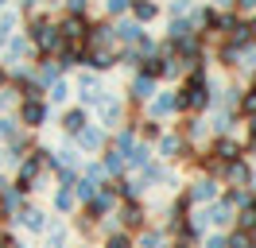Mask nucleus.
I'll return each instance as SVG.
<instances>
[{
  "instance_id": "16",
  "label": "nucleus",
  "mask_w": 256,
  "mask_h": 248,
  "mask_svg": "<svg viewBox=\"0 0 256 248\" xmlns=\"http://www.w3.org/2000/svg\"><path fill=\"white\" fill-rule=\"evenodd\" d=\"M97 105H101L105 124H116V120H120V101H112V97H97Z\"/></svg>"
},
{
  "instance_id": "33",
  "label": "nucleus",
  "mask_w": 256,
  "mask_h": 248,
  "mask_svg": "<svg viewBox=\"0 0 256 248\" xmlns=\"http://www.w3.org/2000/svg\"><path fill=\"white\" fill-rule=\"evenodd\" d=\"M144 244H148V248H160L163 236H160V232H144Z\"/></svg>"
},
{
  "instance_id": "18",
  "label": "nucleus",
  "mask_w": 256,
  "mask_h": 248,
  "mask_svg": "<svg viewBox=\"0 0 256 248\" xmlns=\"http://www.w3.org/2000/svg\"><path fill=\"white\" fill-rule=\"evenodd\" d=\"M160 74H167V58H144V78L156 82Z\"/></svg>"
},
{
  "instance_id": "38",
  "label": "nucleus",
  "mask_w": 256,
  "mask_h": 248,
  "mask_svg": "<svg viewBox=\"0 0 256 248\" xmlns=\"http://www.w3.org/2000/svg\"><path fill=\"white\" fill-rule=\"evenodd\" d=\"M8 101H12V97H8V90H0V108H8Z\"/></svg>"
},
{
  "instance_id": "22",
  "label": "nucleus",
  "mask_w": 256,
  "mask_h": 248,
  "mask_svg": "<svg viewBox=\"0 0 256 248\" xmlns=\"http://www.w3.org/2000/svg\"><path fill=\"white\" fill-rule=\"evenodd\" d=\"M225 248H252V236H248V232L240 229V232H233V236L225 240Z\"/></svg>"
},
{
  "instance_id": "9",
  "label": "nucleus",
  "mask_w": 256,
  "mask_h": 248,
  "mask_svg": "<svg viewBox=\"0 0 256 248\" xmlns=\"http://www.w3.org/2000/svg\"><path fill=\"white\" fill-rule=\"evenodd\" d=\"M78 144H82V152H97V148L105 144V136H101V128H90V124H86L78 132Z\"/></svg>"
},
{
  "instance_id": "36",
  "label": "nucleus",
  "mask_w": 256,
  "mask_h": 248,
  "mask_svg": "<svg viewBox=\"0 0 256 248\" xmlns=\"http://www.w3.org/2000/svg\"><path fill=\"white\" fill-rule=\"evenodd\" d=\"M206 248H225V240H222V236H210V240H206Z\"/></svg>"
},
{
  "instance_id": "1",
  "label": "nucleus",
  "mask_w": 256,
  "mask_h": 248,
  "mask_svg": "<svg viewBox=\"0 0 256 248\" xmlns=\"http://www.w3.org/2000/svg\"><path fill=\"white\" fill-rule=\"evenodd\" d=\"M202 105H210V82L202 70H194L186 78V86L178 90V108H202Z\"/></svg>"
},
{
  "instance_id": "31",
  "label": "nucleus",
  "mask_w": 256,
  "mask_h": 248,
  "mask_svg": "<svg viewBox=\"0 0 256 248\" xmlns=\"http://www.w3.org/2000/svg\"><path fill=\"white\" fill-rule=\"evenodd\" d=\"M16 136V124L12 120H0V140H12Z\"/></svg>"
},
{
  "instance_id": "28",
  "label": "nucleus",
  "mask_w": 256,
  "mask_h": 248,
  "mask_svg": "<svg viewBox=\"0 0 256 248\" xmlns=\"http://www.w3.org/2000/svg\"><path fill=\"white\" fill-rule=\"evenodd\" d=\"M128 4H132V0H105L109 16H120V12H128Z\"/></svg>"
},
{
  "instance_id": "35",
  "label": "nucleus",
  "mask_w": 256,
  "mask_h": 248,
  "mask_svg": "<svg viewBox=\"0 0 256 248\" xmlns=\"http://www.w3.org/2000/svg\"><path fill=\"white\" fill-rule=\"evenodd\" d=\"M237 8L240 12H256V0H237Z\"/></svg>"
},
{
  "instance_id": "37",
  "label": "nucleus",
  "mask_w": 256,
  "mask_h": 248,
  "mask_svg": "<svg viewBox=\"0 0 256 248\" xmlns=\"http://www.w3.org/2000/svg\"><path fill=\"white\" fill-rule=\"evenodd\" d=\"M248 140H252V144H256V116H252V120H248Z\"/></svg>"
},
{
  "instance_id": "14",
  "label": "nucleus",
  "mask_w": 256,
  "mask_h": 248,
  "mask_svg": "<svg viewBox=\"0 0 256 248\" xmlns=\"http://www.w3.org/2000/svg\"><path fill=\"white\" fill-rule=\"evenodd\" d=\"M152 93H156V82H152V78H136V82H132V101H152Z\"/></svg>"
},
{
  "instance_id": "34",
  "label": "nucleus",
  "mask_w": 256,
  "mask_h": 248,
  "mask_svg": "<svg viewBox=\"0 0 256 248\" xmlns=\"http://www.w3.org/2000/svg\"><path fill=\"white\" fill-rule=\"evenodd\" d=\"M190 8V0H171V12H186Z\"/></svg>"
},
{
  "instance_id": "17",
  "label": "nucleus",
  "mask_w": 256,
  "mask_h": 248,
  "mask_svg": "<svg viewBox=\"0 0 256 248\" xmlns=\"http://www.w3.org/2000/svg\"><path fill=\"white\" fill-rule=\"evenodd\" d=\"M124 225H128V229H140V225H144V210H140V202H128V206H124Z\"/></svg>"
},
{
  "instance_id": "26",
  "label": "nucleus",
  "mask_w": 256,
  "mask_h": 248,
  "mask_svg": "<svg viewBox=\"0 0 256 248\" xmlns=\"http://www.w3.org/2000/svg\"><path fill=\"white\" fill-rule=\"evenodd\" d=\"M105 170H112V174H116V170H124V159H120V152H109V155H105Z\"/></svg>"
},
{
  "instance_id": "21",
  "label": "nucleus",
  "mask_w": 256,
  "mask_h": 248,
  "mask_svg": "<svg viewBox=\"0 0 256 248\" xmlns=\"http://www.w3.org/2000/svg\"><path fill=\"white\" fill-rule=\"evenodd\" d=\"M24 54H28V43L24 39H8V62H20Z\"/></svg>"
},
{
  "instance_id": "12",
  "label": "nucleus",
  "mask_w": 256,
  "mask_h": 248,
  "mask_svg": "<svg viewBox=\"0 0 256 248\" xmlns=\"http://www.w3.org/2000/svg\"><path fill=\"white\" fill-rule=\"evenodd\" d=\"M82 62H90L94 70H109V66H112V54L105 50V46H94L90 54H82Z\"/></svg>"
},
{
  "instance_id": "15",
  "label": "nucleus",
  "mask_w": 256,
  "mask_h": 248,
  "mask_svg": "<svg viewBox=\"0 0 256 248\" xmlns=\"http://www.w3.org/2000/svg\"><path fill=\"white\" fill-rule=\"evenodd\" d=\"M86 124H90V120H86V112H82V108H70V112L62 116V128L70 132V136H78V132L86 128Z\"/></svg>"
},
{
  "instance_id": "20",
  "label": "nucleus",
  "mask_w": 256,
  "mask_h": 248,
  "mask_svg": "<svg viewBox=\"0 0 256 248\" xmlns=\"http://www.w3.org/2000/svg\"><path fill=\"white\" fill-rule=\"evenodd\" d=\"M74 194H78L82 202H90V198H94V194H97V178H82V182L74 186Z\"/></svg>"
},
{
  "instance_id": "2",
  "label": "nucleus",
  "mask_w": 256,
  "mask_h": 248,
  "mask_svg": "<svg viewBox=\"0 0 256 248\" xmlns=\"http://www.w3.org/2000/svg\"><path fill=\"white\" fill-rule=\"evenodd\" d=\"M54 28H58V39L70 43V46H78V43L90 39V24H86V16H66L62 24H54Z\"/></svg>"
},
{
  "instance_id": "5",
  "label": "nucleus",
  "mask_w": 256,
  "mask_h": 248,
  "mask_svg": "<svg viewBox=\"0 0 256 248\" xmlns=\"http://www.w3.org/2000/svg\"><path fill=\"white\" fill-rule=\"evenodd\" d=\"M225 174H229V182L237 186V190L252 182V170H248V163H244V159H233V163H225Z\"/></svg>"
},
{
  "instance_id": "3",
  "label": "nucleus",
  "mask_w": 256,
  "mask_h": 248,
  "mask_svg": "<svg viewBox=\"0 0 256 248\" xmlns=\"http://www.w3.org/2000/svg\"><path fill=\"white\" fill-rule=\"evenodd\" d=\"M32 39H35V46L39 50H62V39H58V28L50 24V20H35L32 24Z\"/></svg>"
},
{
  "instance_id": "29",
  "label": "nucleus",
  "mask_w": 256,
  "mask_h": 248,
  "mask_svg": "<svg viewBox=\"0 0 256 248\" xmlns=\"http://www.w3.org/2000/svg\"><path fill=\"white\" fill-rule=\"evenodd\" d=\"M105 248H132V240H128L124 232H116V236H109V240H105Z\"/></svg>"
},
{
  "instance_id": "13",
  "label": "nucleus",
  "mask_w": 256,
  "mask_h": 248,
  "mask_svg": "<svg viewBox=\"0 0 256 248\" xmlns=\"http://www.w3.org/2000/svg\"><path fill=\"white\" fill-rule=\"evenodd\" d=\"M152 112H156V116L178 112V93H163V97H156V101H152Z\"/></svg>"
},
{
  "instance_id": "41",
  "label": "nucleus",
  "mask_w": 256,
  "mask_h": 248,
  "mask_svg": "<svg viewBox=\"0 0 256 248\" xmlns=\"http://www.w3.org/2000/svg\"><path fill=\"white\" fill-rule=\"evenodd\" d=\"M0 82H4V70H0Z\"/></svg>"
},
{
  "instance_id": "19",
  "label": "nucleus",
  "mask_w": 256,
  "mask_h": 248,
  "mask_svg": "<svg viewBox=\"0 0 256 248\" xmlns=\"http://www.w3.org/2000/svg\"><path fill=\"white\" fill-rule=\"evenodd\" d=\"M58 74H62V66H58L54 58H47L43 66H39V78H43V82H58Z\"/></svg>"
},
{
  "instance_id": "4",
  "label": "nucleus",
  "mask_w": 256,
  "mask_h": 248,
  "mask_svg": "<svg viewBox=\"0 0 256 248\" xmlns=\"http://www.w3.org/2000/svg\"><path fill=\"white\" fill-rule=\"evenodd\" d=\"M43 120H47V105H43V101H24V105H20V124L39 128Z\"/></svg>"
},
{
  "instance_id": "10",
  "label": "nucleus",
  "mask_w": 256,
  "mask_h": 248,
  "mask_svg": "<svg viewBox=\"0 0 256 248\" xmlns=\"http://www.w3.org/2000/svg\"><path fill=\"white\" fill-rule=\"evenodd\" d=\"M20 221H24V229H32V232H43V229H47V214H43V210H32V206L20 214Z\"/></svg>"
},
{
  "instance_id": "30",
  "label": "nucleus",
  "mask_w": 256,
  "mask_h": 248,
  "mask_svg": "<svg viewBox=\"0 0 256 248\" xmlns=\"http://www.w3.org/2000/svg\"><path fill=\"white\" fill-rule=\"evenodd\" d=\"M132 167H148V148H132Z\"/></svg>"
},
{
  "instance_id": "8",
  "label": "nucleus",
  "mask_w": 256,
  "mask_h": 248,
  "mask_svg": "<svg viewBox=\"0 0 256 248\" xmlns=\"http://www.w3.org/2000/svg\"><path fill=\"white\" fill-rule=\"evenodd\" d=\"M128 8H132V16H136L140 24H148V20H156V16H160V4H156V0H132Z\"/></svg>"
},
{
  "instance_id": "40",
  "label": "nucleus",
  "mask_w": 256,
  "mask_h": 248,
  "mask_svg": "<svg viewBox=\"0 0 256 248\" xmlns=\"http://www.w3.org/2000/svg\"><path fill=\"white\" fill-rule=\"evenodd\" d=\"M0 248H16V244H12V240H0Z\"/></svg>"
},
{
  "instance_id": "7",
  "label": "nucleus",
  "mask_w": 256,
  "mask_h": 248,
  "mask_svg": "<svg viewBox=\"0 0 256 248\" xmlns=\"http://www.w3.org/2000/svg\"><path fill=\"white\" fill-rule=\"evenodd\" d=\"M210 155H214V159H218V163L225 167V163H233V159H240V148L233 144V140H218V144H214V152H210Z\"/></svg>"
},
{
  "instance_id": "24",
  "label": "nucleus",
  "mask_w": 256,
  "mask_h": 248,
  "mask_svg": "<svg viewBox=\"0 0 256 248\" xmlns=\"http://www.w3.org/2000/svg\"><path fill=\"white\" fill-rule=\"evenodd\" d=\"M54 206H58L62 214H70V210H74V194H70V190H58V194H54Z\"/></svg>"
},
{
  "instance_id": "23",
  "label": "nucleus",
  "mask_w": 256,
  "mask_h": 248,
  "mask_svg": "<svg viewBox=\"0 0 256 248\" xmlns=\"http://www.w3.org/2000/svg\"><path fill=\"white\" fill-rule=\"evenodd\" d=\"M240 112H248V116H256V90H248V93H240Z\"/></svg>"
},
{
  "instance_id": "25",
  "label": "nucleus",
  "mask_w": 256,
  "mask_h": 248,
  "mask_svg": "<svg viewBox=\"0 0 256 248\" xmlns=\"http://www.w3.org/2000/svg\"><path fill=\"white\" fill-rule=\"evenodd\" d=\"M210 221H214V225H225V221H229V206H214V210H210Z\"/></svg>"
},
{
  "instance_id": "32",
  "label": "nucleus",
  "mask_w": 256,
  "mask_h": 248,
  "mask_svg": "<svg viewBox=\"0 0 256 248\" xmlns=\"http://www.w3.org/2000/svg\"><path fill=\"white\" fill-rule=\"evenodd\" d=\"M70 4V16H86V0H66Z\"/></svg>"
},
{
  "instance_id": "39",
  "label": "nucleus",
  "mask_w": 256,
  "mask_h": 248,
  "mask_svg": "<svg viewBox=\"0 0 256 248\" xmlns=\"http://www.w3.org/2000/svg\"><path fill=\"white\" fill-rule=\"evenodd\" d=\"M248 236H252V248H256V225H252V229H248Z\"/></svg>"
},
{
  "instance_id": "6",
  "label": "nucleus",
  "mask_w": 256,
  "mask_h": 248,
  "mask_svg": "<svg viewBox=\"0 0 256 248\" xmlns=\"http://www.w3.org/2000/svg\"><path fill=\"white\" fill-rule=\"evenodd\" d=\"M214 198H218V182L214 178H198L194 190L186 194V202H214Z\"/></svg>"
},
{
  "instance_id": "27",
  "label": "nucleus",
  "mask_w": 256,
  "mask_h": 248,
  "mask_svg": "<svg viewBox=\"0 0 256 248\" xmlns=\"http://www.w3.org/2000/svg\"><path fill=\"white\" fill-rule=\"evenodd\" d=\"M66 97H70L66 82H54V86H50V101H66Z\"/></svg>"
},
{
  "instance_id": "11",
  "label": "nucleus",
  "mask_w": 256,
  "mask_h": 248,
  "mask_svg": "<svg viewBox=\"0 0 256 248\" xmlns=\"http://www.w3.org/2000/svg\"><path fill=\"white\" fill-rule=\"evenodd\" d=\"M182 152H186L182 136H163V140H160V155H163V159H178Z\"/></svg>"
}]
</instances>
